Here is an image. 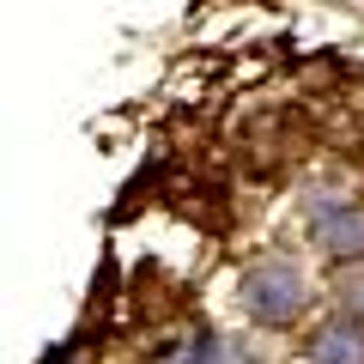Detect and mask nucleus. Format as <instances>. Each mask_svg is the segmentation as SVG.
<instances>
[{
  "label": "nucleus",
  "mask_w": 364,
  "mask_h": 364,
  "mask_svg": "<svg viewBox=\"0 0 364 364\" xmlns=\"http://www.w3.org/2000/svg\"><path fill=\"white\" fill-rule=\"evenodd\" d=\"M304 273L291 267V261H279V267H255L243 279V304L255 322H291V316L304 310Z\"/></svg>",
  "instance_id": "nucleus-1"
},
{
  "label": "nucleus",
  "mask_w": 364,
  "mask_h": 364,
  "mask_svg": "<svg viewBox=\"0 0 364 364\" xmlns=\"http://www.w3.org/2000/svg\"><path fill=\"white\" fill-rule=\"evenodd\" d=\"M310 364H364V334H358V322H328V328H316Z\"/></svg>",
  "instance_id": "nucleus-2"
},
{
  "label": "nucleus",
  "mask_w": 364,
  "mask_h": 364,
  "mask_svg": "<svg viewBox=\"0 0 364 364\" xmlns=\"http://www.w3.org/2000/svg\"><path fill=\"white\" fill-rule=\"evenodd\" d=\"M322 249H334V255H358V249H364V213H328Z\"/></svg>",
  "instance_id": "nucleus-3"
}]
</instances>
